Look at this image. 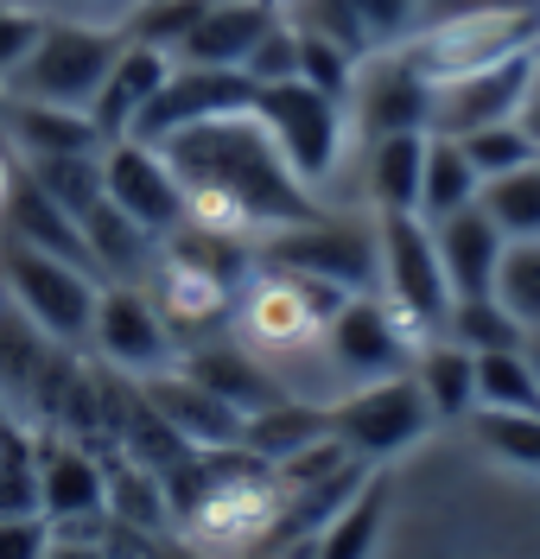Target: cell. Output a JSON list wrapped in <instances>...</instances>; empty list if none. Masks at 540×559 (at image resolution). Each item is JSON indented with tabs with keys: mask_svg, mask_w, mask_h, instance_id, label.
<instances>
[{
	"mask_svg": "<svg viewBox=\"0 0 540 559\" xmlns=\"http://www.w3.org/2000/svg\"><path fill=\"white\" fill-rule=\"evenodd\" d=\"M159 153L184 185V229L261 248L267 236L305 229L324 216V204L299 185L274 134L254 121V108L179 128L172 140H159Z\"/></svg>",
	"mask_w": 540,
	"mask_h": 559,
	"instance_id": "6da1fadb",
	"label": "cell"
},
{
	"mask_svg": "<svg viewBox=\"0 0 540 559\" xmlns=\"http://www.w3.org/2000/svg\"><path fill=\"white\" fill-rule=\"evenodd\" d=\"M350 293H337L324 280H305V274L254 261V274L236 293L229 331H236V344L249 349L287 394L331 407L337 401V376H331V356H324V331H331V312Z\"/></svg>",
	"mask_w": 540,
	"mask_h": 559,
	"instance_id": "7a4b0ae2",
	"label": "cell"
},
{
	"mask_svg": "<svg viewBox=\"0 0 540 559\" xmlns=\"http://www.w3.org/2000/svg\"><path fill=\"white\" fill-rule=\"evenodd\" d=\"M128 33L121 26H96V20H71V13H45V33H38L33 58L13 70V83L0 96H20V103H45V108H83L96 103L103 76L115 70Z\"/></svg>",
	"mask_w": 540,
	"mask_h": 559,
	"instance_id": "3957f363",
	"label": "cell"
},
{
	"mask_svg": "<svg viewBox=\"0 0 540 559\" xmlns=\"http://www.w3.org/2000/svg\"><path fill=\"white\" fill-rule=\"evenodd\" d=\"M254 121L274 134V146L287 153V166L299 173V185L324 204V185L344 173L350 159V115L337 96L312 90L305 76H287V83H254ZM331 210V204H324Z\"/></svg>",
	"mask_w": 540,
	"mask_h": 559,
	"instance_id": "277c9868",
	"label": "cell"
},
{
	"mask_svg": "<svg viewBox=\"0 0 540 559\" xmlns=\"http://www.w3.org/2000/svg\"><path fill=\"white\" fill-rule=\"evenodd\" d=\"M427 344H432V331H420L407 312H395L382 293H350L331 312V331H324V356H331L337 394L388 382V376H407L413 356Z\"/></svg>",
	"mask_w": 540,
	"mask_h": 559,
	"instance_id": "5b68a950",
	"label": "cell"
},
{
	"mask_svg": "<svg viewBox=\"0 0 540 559\" xmlns=\"http://www.w3.org/2000/svg\"><path fill=\"white\" fill-rule=\"evenodd\" d=\"M0 293L33 318L51 344H89V324H96V299H103V280L76 261L58 254H38L26 242H0Z\"/></svg>",
	"mask_w": 540,
	"mask_h": 559,
	"instance_id": "8992f818",
	"label": "cell"
},
{
	"mask_svg": "<svg viewBox=\"0 0 540 559\" xmlns=\"http://www.w3.org/2000/svg\"><path fill=\"white\" fill-rule=\"evenodd\" d=\"M254 261L267 267H287V274L324 280L337 293H382V242H375V216H344V210H324L319 223L305 229H280L254 248Z\"/></svg>",
	"mask_w": 540,
	"mask_h": 559,
	"instance_id": "52a82bcc",
	"label": "cell"
},
{
	"mask_svg": "<svg viewBox=\"0 0 540 559\" xmlns=\"http://www.w3.org/2000/svg\"><path fill=\"white\" fill-rule=\"evenodd\" d=\"M535 45H540V0L535 7H496V13H465V20L420 26L400 51L413 58V70L427 83H445V76H465V70L521 58Z\"/></svg>",
	"mask_w": 540,
	"mask_h": 559,
	"instance_id": "ba28073f",
	"label": "cell"
},
{
	"mask_svg": "<svg viewBox=\"0 0 540 559\" xmlns=\"http://www.w3.org/2000/svg\"><path fill=\"white\" fill-rule=\"evenodd\" d=\"M427 432H432V407L420 382H413V369L388 376V382L350 388V394L331 401V439L362 464H388V457L413 452Z\"/></svg>",
	"mask_w": 540,
	"mask_h": 559,
	"instance_id": "9c48e42d",
	"label": "cell"
},
{
	"mask_svg": "<svg viewBox=\"0 0 540 559\" xmlns=\"http://www.w3.org/2000/svg\"><path fill=\"white\" fill-rule=\"evenodd\" d=\"M375 242H382V299L439 337L452 312V286L439 267L432 223L427 216H375Z\"/></svg>",
	"mask_w": 540,
	"mask_h": 559,
	"instance_id": "30bf717a",
	"label": "cell"
},
{
	"mask_svg": "<svg viewBox=\"0 0 540 559\" xmlns=\"http://www.w3.org/2000/svg\"><path fill=\"white\" fill-rule=\"evenodd\" d=\"M344 115H350V134L362 140H388V134H427L432 121V83L413 70L407 51H375L362 58L357 76H350V96H344Z\"/></svg>",
	"mask_w": 540,
	"mask_h": 559,
	"instance_id": "8fae6325",
	"label": "cell"
},
{
	"mask_svg": "<svg viewBox=\"0 0 540 559\" xmlns=\"http://www.w3.org/2000/svg\"><path fill=\"white\" fill-rule=\"evenodd\" d=\"M535 51H540V45H535ZM535 51L432 83V121H427V134L465 140V134H477V128H496V121H521V108L535 103Z\"/></svg>",
	"mask_w": 540,
	"mask_h": 559,
	"instance_id": "7c38bea8",
	"label": "cell"
},
{
	"mask_svg": "<svg viewBox=\"0 0 540 559\" xmlns=\"http://www.w3.org/2000/svg\"><path fill=\"white\" fill-rule=\"evenodd\" d=\"M280 20L299 33L331 38L337 51L350 58H375V51H395L420 33V0H287Z\"/></svg>",
	"mask_w": 540,
	"mask_h": 559,
	"instance_id": "4fadbf2b",
	"label": "cell"
},
{
	"mask_svg": "<svg viewBox=\"0 0 540 559\" xmlns=\"http://www.w3.org/2000/svg\"><path fill=\"white\" fill-rule=\"evenodd\" d=\"M103 198L121 216H134L146 236H172L184 229V185L172 178L166 153L159 146H141V140H108L103 146Z\"/></svg>",
	"mask_w": 540,
	"mask_h": 559,
	"instance_id": "5bb4252c",
	"label": "cell"
},
{
	"mask_svg": "<svg viewBox=\"0 0 540 559\" xmlns=\"http://www.w3.org/2000/svg\"><path fill=\"white\" fill-rule=\"evenodd\" d=\"M89 344L103 349L115 369H128V376L179 369V356H184V344L166 331L159 306L146 299V286H103V299H96V324H89Z\"/></svg>",
	"mask_w": 540,
	"mask_h": 559,
	"instance_id": "9a60e30c",
	"label": "cell"
},
{
	"mask_svg": "<svg viewBox=\"0 0 540 559\" xmlns=\"http://www.w3.org/2000/svg\"><path fill=\"white\" fill-rule=\"evenodd\" d=\"M254 103V83L249 70H204V64H172V76L159 83V96L141 108V121H134V134L141 146H159V140H172L179 128H197V121H211V115H236V108Z\"/></svg>",
	"mask_w": 540,
	"mask_h": 559,
	"instance_id": "2e32d148",
	"label": "cell"
},
{
	"mask_svg": "<svg viewBox=\"0 0 540 559\" xmlns=\"http://www.w3.org/2000/svg\"><path fill=\"white\" fill-rule=\"evenodd\" d=\"M236 293H242L236 280L211 274V267L184 261L172 248H159V261H153V274H146V299L159 306L166 331H172L184 349L197 344V331H223V324L236 318Z\"/></svg>",
	"mask_w": 540,
	"mask_h": 559,
	"instance_id": "e0dca14e",
	"label": "cell"
},
{
	"mask_svg": "<svg viewBox=\"0 0 540 559\" xmlns=\"http://www.w3.org/2000/svg\"><path fill=\"white\" fill-rule=\"evenodd\" d=\"M141 401L179 432L191 452H242V426H249V414H236V407H229L223 394H211L197 376L159 369V376L141 382Z\"/></svg>",
	"mask_w": 540,
	"mask_h": 559,
	"instance_id": "ac0fdd59",
	"label": "cell"
},
{
	"mask_svg": "<svg viewBox=\"0 0 540 559\" xmlns=\"http://www.w3.org/2000/svg\"><path fill=\"white\" fill-rule=\"evenodd\" d=\"M280 20V7L267 0H211L197 13V26L179 38L172 64H204V70H242L254 58V45L267 38V26Z\"/></svg>",
	"mask_w": 540,
	"mask_h": 559,
	"instance_id": "d6986e66",
	"label": "cell"
},
{
	"mask_svg": "<svg viewBox=\"0 0 540 559\" xmlns=\"http://www.w3.org/2000/svg\"><path fill=\"white\" fill-rule=\"evenodd\" d=\"M38 496H45V522L51 527H71L89 522V515H108V471L96 457L71 445L64 432H45L38 439Z\"/></svg>",
	"mask_w": 540,
	"mask_h": 559,
	"instance_id": "ffe728a7",
	"label": "cell"
},
{
	"mask_svg": "<svg viewBox=\"0 0 540 559\" xmlns=\"http://www.w3.org/2000/svg\"><path fill=\"white\" fill-rule=\"evenodd\" d=\"M432 242H439V267H445L452 299H483V293H496V267H503L508 236L477 204L439 216V223H432Z\"/></svg>",
	"mask_w": 540,
	"mask_h": 559,
	"instance_id": "44dd1931",
	"label": "cell"
},
{
	"mask_svg": "<svg viewBox=\"0 0 540 559\" xmlns=\"http://www.w3.org/2000/svg\"><path fill=\"white\" fill-rule=\"evenodd\" d=\"M0 140L13 146V159H58V153H103L108 140L96 134V121L83 108H45L0 96Z\"/></svg>",
	"mask_w": 540,
	"mask_h": 559,
	"instance_id": "7402d4cb",
	"label": "cell"
},
{
	"mask_svg": "<svg viewBox=\"0 0 540 559\" xmlns=\"http://www.w3.org/2000/svg\"><path fill=\"white\" fill-rule=\"evenodd\" d=\"M172 76V58L166 51H153V45H121V58L115 70L103 76V90H96V103H89V121H96V134L103 140H128L134 134V121H141V108L159 96V83Z\"/></svg>",
	"mask_w": 540,
	"mask_h": 559,
	"instance_id": "603a6c76",
	"label": "cell"
},
{
	"mask_svg": "<svg viewBox=\"0 0 540 559\" xmlns=\"http://www.w3.org/2000/svg\"><path fill=\"white\" fill-rule=\"evenodd\" d=\"M362 204L375 216H420V173H427V134L362 140Z\"/></svg>",
	"mask_w": 540,
	"mask_h": 559,
	"instance_id": "cb8c5ba5",
	"label": "cell"
},
{
	"mask_svg": "<svg viewBox=\"0 0 540 559\" xmlns=\"http://www.w3.org/2000/svg\"><path fill=\"white\" fill-rule=\"evenodd\" d=\"M179 369H184V376H197L211 394H223L236 414H261V407L287 401V388L274 382V376H267L249 349L236 344V337H223V344H191L179 356Z\"/></svg>",
	"mask_w": 540,
	"mask_h": 559,
	"instance_id": "d4e9b609",
	"label": "cell"
},
{
	"mask_svg": "<svg viewBox=\"0 0 540 559\" xmlns=\"http://www.w3.org/2000/svg\"><path fill=\"white\" fill-rule=\"evenodd\" d=\"M83 242H89V261H96V274L108 286H146L153 274V261H159V236H146L134 216H121V210L108 204H89L83 216Z\"/></svg>",
	"mask_w": 540,
	"mask_h": 559,
	"instance_id": "484cf974",
	"label": "cell"
},
{
	"mask_svg": "<svg viewBox=\"0 0 540 559\" xmlns=\"http://www.w3.org/2000/svg\"><path fill=\"white\" fill-rule=\"evenodd\" d=\"M388 489H395L388 471H369V477L357 484V496L305 540L312 559H375V540H382V522H388ZM292 554H299V547H292Z\"/></svg>",
	"mask_w": 540,
	"mask_h": 559,
	"instance_id": "4316f807",
	"label": "cell"
},
{
	"mask_svg": "<svg viewBox=\"0 0 540 559\" xmlns=\"http://www.w3.org/2000/svg\"><path fill=\"white\" fill-rule=\"evenodd\" d=\"M58 349L64 344H51L33 318L0 293V407H7V414H26L38 376H45V362H51Z\"/></svg>",
	"mask_w": 540,
	"mask_h": 559,
	"instance_id": "83f0119b",
	"label": "cell"
},
{
	"mask_svg": "<svg viewBox=\"0 0 540 559\" xmlns=\"http://www.w3.org/2000/svg\"><path fill=\"white\" fill-rule=\"evenodd\" d=\"M324 432H331V407L287 394V401H274V407L249 414V426H242V452L261 457V464L274 471V464H287L292 452H305V445L324 439Z\"/></svg>",
	"mask_w": 540,
	"mask_h": 559,
	"instance_id": "f1b7e54d",
	"label": "cell"
},
{
	"mask_svg": "<svg viewBox=\"0 0 540 559\" xmlns=\"http://www.w3.org/2000/svg\"><path fill=\"white\" fill-rule=\"evenodd\" d=\"M413 382L427 394L432 419H470L477 414V356L452 337H432L413 356Z\"/></svg>",
	"mask_w": 540,
	"mask_h": 559,
	"instance_id": "f546056e",
	"label": "cell"
},
{
	"mask_svg": "<svg viewBox=\"0 0 540 559\" xmlns=\"http://www.w3.org/2000/svg\"><path fill=\"white\" fill-rule=\"evenodd\" d=\"M108 471V522L128 527V534H166L172 522V496H166V484H159V471H146V464H134V457H115V464H103Z\"/></svg>",
	"mask_w": 540,
	"mask_h": 559,
	"instance_id": "4dcf8cb0",
	"label": "cell"
},
{
	"mask_svg": "<svg viewBox=\"0 0 540 559\" xmlns=\"http://www.w3.org/2000/svg\"><path fill=\"white\" fill-rule=\"evenodd\" d=\"M477 191H483V178L477 166L465 159V146L452 134H427V173H420V216L439 223V216H452V210H470L477 204Z\"/></svg>",
	"mask_w": 540,
	"mask_h": 559,
	"instance_id": "1f68e13d",
	"label": "cell"
},
{
	"mask_svg": "<svg viewBox=\"0 0 540 559\" xmlns=\"http://www.w3.org/2000/svg\"><path fill=\"white\" fill-rule=\"evenodd\" d=\"M477 210L503 229L508 242H540V159L535 166H521V173L483 178Z\"/></svg>",
	"mask_w": 540,
	"mask_h": 559,
	"instance_id": "d6a6232c",
	"label": "cell"
},
{
	"mask_svg": "<svg viewBox=\"0 0 540 559\" xmlns=\"http://www.w3.org/2000/svg\"><path fill=\"white\" fill-rule=\"evenodd\" d=\"M477 407L496 414H540V376L528 349H490L477 356Z\"/></svg>",
	"mask_w": 540,
	"mask_h": 559,
	"instance_id": "836d02e7",
	"label": "cell"
},
{
	"mask_svg": "<svg viewBox=\"0 0 540 559\" xmlns=\"http://www.w3.org/2000/svg\"><path fill=\"white\" fill-rule=\"evenodd\" d=\"M439 337H452V344H465L470 356H490V349H521L528 344V331L508 318V306L496 293H483V299H452V312H445V331Z\"/></svg>",
	"mask_w": 540,
	"mask_h": 559,
	"instance_id": "e575fe53",
	"label": "cell"
},
{
	"mask_svg": "<svg viewBox=\"0 0 540 559\" xmlns=\"http://www.w3.org/2000/svg\"><path fill=\"white\" fill-rule=\"evenodd\" d=\"M20 173L33 178L38 191L58 210L83 216L89 204H103V153H58V159H26Z\"/></svg>",
	"mask_w": 540,
	"mask_h": 559,
	"instance_id": "d590c367",
	"label": "cell"
},
{
	"mask_svg": "<svg viewBox=\"0 0 540 559\" xmlns=\"http://www.w3.org/2000/svg\"><path fill=\"white\" fill-rule=\"evenodd\" d=\"M477 445L508 464V471H540V414H496V407H477L470 414Z\"/></svg>",
	"mask_w": 540,
	"mask_h": 559,
	"instance_id": "8d00e7d4",
	"label": "cell"
},
{
	"mask_svg": "<svg viewBox=\"0 0 540 559\" xmlns=\"http://www.w3.org/2000/svg\"><path fill=\"white\" fill-rule=\"evenodd\" d=\"M0 515H45V496H38V439L26 426L0 432Z\"/></svg>",
	"mask_w": 540,
	"mask_h": 559,
	"instance_id": "74e56055",
	"label": "cell"
},
{
	"mask_svg": "<svg viewBox=\"0 0 540 559\" xmlns=\"http://www.w3.org/2000/svg\"><path fill=\"white\" fill-rule=\"evenodd\" d=\"M458 146H465V159L477 166V178H503V173H521V166H535V159H540L535 134H528L521 121H496V128H477V134H465Z\"/></svg>",
	"mask_w": 540,
	"mask_h": 559,
	"instance_id": "f35d334b",
	"label": "cell"
},
{
	"mask_svg": "<svg viewBox=\"0 0 540 559\" xmlns=\"http://www.w3.org/2000/svg\"><path fill=\"white\" fill-rule=\"evenodd\" d=\"M496 299L521 331H540V242H508L496 267Z\"/></svg>",
	"mask_w": 540,
	"mask_h": 559,
	"instance_id": "ab89813d",
	"label": "cell"
},
{
	"mask_svg": "<svg viewBox=\"0 0 540 559\" xmlns=\"http://www.w3.org/2000/svg\"><path fill=\"white\" fill-rule=\"evenodd\" d=\"M38 33H45V7H20V0H0V90L13 83V70L33 58Z\"/></svg>",
	"mask_w": 540,
	"mask_h": 559,
	"instance_id": "60d3db41",
	"label": "cell"
},
{
	"mask_svg": "<svg viewBox=\"0 0 540 559\" xmlns=\"http://www.w3.org/2000/svg\"><path fill=\"white\" fill-rule=\"evenodd\" d=\"M242 70H249V83H287V76H299V33H292L287 20H274Z\"/></svg>",
	"mask_w": 540,
	"mask_h": 559,
	"instance_id": "b9f144b4",
	"label": "cell"
},
{
	"mask_svg": "<svg viewBox=\"0 0 540 559\" xmlns=\"http://www.w3.org/2000/svg\"><path fill=\"white\" fill-rule=\"evenodd\" d=\"M51 522L45 515H0V559H45Z\"/></svg>",
	"mask_w": 540,
	"mask_h": 559,
	"instance_id": "7bdbcfd3",
	"label": "cell"
},
{
	"mask_svg": "<svg viewBox=\"0 0 540 559\" xmlns=\"http://www.w3.org/2000/svg\"><path fill=\"white\" fill-rule=\"evenodd\" d=\"M45 13H71V20H96V26H121L134 13V0H45Z\"/></svg>",
	"mask_w": 540,
	"mask_h": 559,
	"instance_id": "ee69618b",
	"label": "cell"
},
{
	"mask_svg": "<svg viewBox=\"0 0 540 559\" xmlns=\"http://www.w3.org/2000/svg\"><path fill=\"white\" fill-rule=\"evenodd\" d=\"M496 7H535V0H420V26L465 20V13H496Z\"/></svg>",
	"mask_w": 540,
	"mask_h": 559,
	"instance_id": "f6af8a7d",
	"label": "cell"
},
{
	"mask_svg": "<svg viewBox=\"0 0 540 559\" xmlns=\"http://www.w3.org/2000/svg\"><path fill=\"white\" fill-rule=\"evenodd\" d=\"M13 191H20V159H13V146L0 140V242H7V210H13Z\"/></svg>",
	"mask_w": 540,
	"mask_h": 559,
	"instance_id": "bcb514c9",
	"label": "cell"
},
{
	"mask_svg": "<svg viewBox=\"0 0 540 559\" xmlns=\"http://www.w3.org/2000/svg\"><path fill=\"white\" fill-rule=\"evenodd\" d=\"M45 559H115V554H108V547H89V540H76V534H64V540L45 547Z\"/></svg>",
	"mask_w": 540,
	"mask_h": 559,
	"instance_id": "7dc6e473",
	"label": "cell"
},
{
	"mask_svg": "<svg viewBox=\"0 0 540 559\" xmlns=\"http://www.w3.org/2000/svg\"><path fill=\"white\" fill-rule=\"evenodd\" d=\"M521 128H528V134H535V146H540V96L528 108H521Z\"/></svg>",
	"mask_w": 540,
	"mask_h": 559,
	"instance_id": "c3c4849f",
	"label": "cell"
},
{
	"mask_svg": "<svg viewBox=\"0 0 540 559\" xmlns=\"http://www.w3.org/2000/svg\"><path fill=\"white\" fill-rule=\"evenodd\" d=\"M153 559H204V554H197V547L184 540V547H166V554H153Z\"/></svg>",
	"mask_w": 540,
	"mask_h": 559,
	"instance_id": "681fc988",
	"label": "cell"
},
{
	"mask_svg": "<svg viewBox=\"0 0 540 559\" xmlns=\"http://www.w3.org/2000/svg\"><path fill=\"white\" fill-rule=\"evenodd\" d=\"M521 349H528V362H535V376H540V331H528V344Z\"/></svg>",
	"mask_w": 540,
	"mask_h": 559,
	"instance_id": "f907efd6",
	"label": "cell"
},
{
	"mask_svg": "<svg viewBox=\"0 0 540 559\" xmlns=\"http://www.w3.org/2000/svg\"><path fill=\"white\" fill-rule=\"evenodd\" d=\"M535 96H540V51H535Z\"/></svg>",
	"mask_w": 540,
	"mask_h": 559,
	"instance_id": "816d5d0a",
	"label": "cell"
},
{
	"mask_svg": "<svg viewBox=\"0 0 540 559\" xmlns=\"http://www.w3.org/2000/svg\"><path fill=\"white\" fill-rule=\"evenodd\" d=\"M7 426H13V414H7V407H0V432H7Z\"/></svg>",
	"mask_w": 540,
	"mask_h": 559,
	"instance_id": "f5cc1de1",
	"label": "cell"
},
{
	"mask_svg": "<svg viewBox=\"0 0 540 559\" xmlns=\"http://www.w3.org/2000/svg\"><path fill=\"white\" fill-rule=\"evenodd\" d=\"M20 7H45V0H20Z\"/></svg>",
	"mask_w": 540,
	"mask_h": 559,
	"instance_id": "db71d44e",
	"label": "cell"
}]
</instances>
